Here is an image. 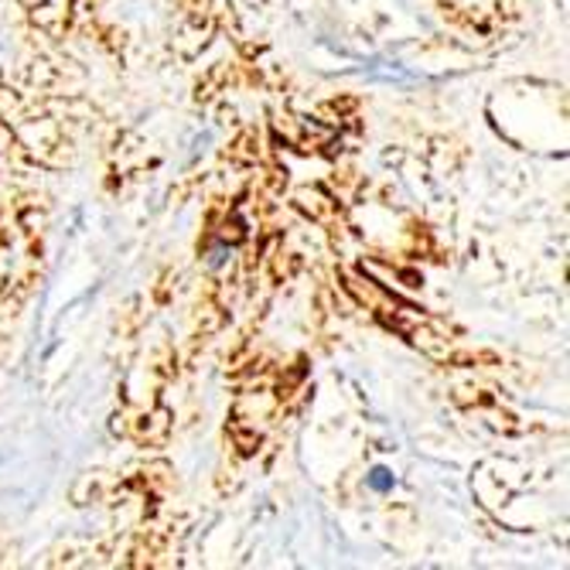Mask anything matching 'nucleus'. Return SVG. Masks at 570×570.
I'll list each match as a JSON object with an SVG mask.
<instances>
[{"mask_svg": "<svg viewBox=\"0 0 570 570\" xmlns=\"http://www.w3.org/2000/svg\"><path fill=\"white\" fill-rule=\"evenodd\" d=\"M370 489H376V492H390V489H393V475H390L386 469H373V475H370Z\"/></svg>", "mask_w": 570, "mask_h": 570, "instance_id": "nucleus-1", "label": "nucleus"}]
</instances>
